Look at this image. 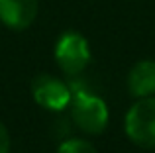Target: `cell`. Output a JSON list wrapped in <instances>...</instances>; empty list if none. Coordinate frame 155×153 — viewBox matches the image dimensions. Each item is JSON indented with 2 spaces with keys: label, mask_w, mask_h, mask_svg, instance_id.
<instances>
[{
  "label": "cell",
  "mask_w": 155,
  "mask_h": 153,
  "mask_svg": "<svg viewBox=\"0 0 155 153\" xmlns=\"http://www.w3.org/2000/svg\"><path fill=\"white\" fill-rule=\"evenodd\" d=\"M71 120L81 132L91 135L102 134L108 126V108L104 100L88 90H71Z\"/></svg>",
  "instance_id": "obj_1"
},
{
  "label": "cell",
  "mask_w": 155,
  "mask_h": 153,
  "mask_svg": "<svg viewBox=\"0 0 155 153\" xmlns=\"http://www.w3.org/2000/svg\"><path fill=\"white\" fill-rule=\"evenodd\" d=\"M55 63L65 75H79L91 63V47L79 31H65L55 43Z\"/></svg>",
  "instance_id": "obj_2"
},
{
  "label": "cell",
  "mask_w": 155,
  "mask_h": 153,
  "mask_svg": "<svg viewBox=\"0 0 155 153\" xmlns=\"http://www.w3.org/2000/svg\"><path fill=\"white\" fill-rule=\"evenodd\" d=\"M126 134L143 149L155 147V98L137 100L126 114Z\"/></svg>",
  "instance_id": "obj_3"
},
{
  "label": "cell",
  "mask_w": 155,
  "mask_h": 153,
  "mask_svg": "<svg viewBox=\"0 0 155 153\" xmlns=\"http://www.w3.org/2000/svg\"><path fill=\"white\" fill-rule=\"evenodd\" d=\"M31 94L39 106L49 112H63L73 100L71 88L53 75L35 76L31 80Z\"/></svg>",
  "instance_id": "obj_4"
},
{
  "label": "cell",
  "mask_w": 155,
  "mask_h": 153,
  "mask_svg": "<svg viewBox=\"0 0 155 153\" xmlns=\"http://www.w3.org/2000/svg\"><path fill=\"white\" fill-rule=\"evenodd\" d=\"M38 0H0V22L14 31L28 30L38 16Z\"/></svg>",
  "instance_id": "obj_5"
},
{
  "label": "cell",
  "mask_w": 155,
  "mask_h": 153,
  "mask_svg": "<svg viewBox=\"0 0 155 153\" xmlns=\"http://www.w3.org/2000/svg\"><path fill=\"white\" fill-rule=\"evenodd\" d=\"M128 88L132 96L145 98L155 92V61L143 59L136 63L128 75Z\"/></svg>",
  "instance_id": "obj_6"
},
{
  "label": "cell",
  "mask_w": 155,
  "mask_h": 153,
  "mask_svg": "<svg viewBox=\"0 0 155 153\" xmlns=\"http://www.w3.org/2000/svg\"><path fill=\"white\" fill-rule=\"evenodd\" d=\"M57 153H96V147L91 142L81 138H65L59 143Z\"/></svg>",
  "instance_id": "obj_7"
},
{
  "label": "cell",
  "mask_w": 155,
  "mask_h": 153,
  "mask_svg": "<svg viewBox=\"0 0 155 153\" xmlns=\"http://www.w3.org/2000/svg\"><path fill=\"white\" fill-rule=\"evenodd\" d=\"M10 151V134H8L6 126L0 122V153Z\"/></svg>",
  "instance_id": "obj_8"
}]
</instances>
